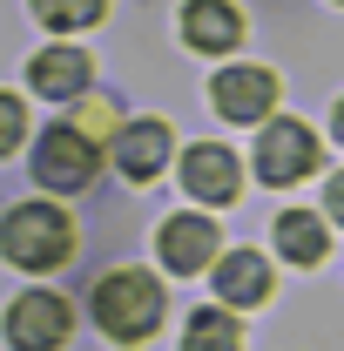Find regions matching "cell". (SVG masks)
Masks as SVG:
<instances>
[{"mask_svg": "<svg viewBox=\"0 0 344 351\" xmlns=\"http://www.w3.org/2000/svg\"><path fill=\"white\" fill-rule=\"evenodd\" d=\"M210 95H216V115H230V122H263L270 101H277V75H270V68H223Z\"/></svg>", "mask_w": 344, "mask_h": 351, "instance_id": "cell-6", "label": "cell"}, {"mask_svg": "<svg viewBox=\"0 0 344 351\" xmlns=\"http://www.w3.org/2000/svg\"><path fill=\"white\" fill-rule=\"evenodd\" d=\"M108 14V0H34V21L54 27V34H75V27H95Z\"/></svg>", "mask_w": 344, "mask_h": 351, "instance_id": "cell-15", "label": "cell"}, {"mask_svg": "<svg viewBox=\"0 0 344 351\" xmlns=\"http://www.w3.org/2000/svg\"><path fill=\"white\" fill-rule=\"evenodd\" d=\"M162 284L156 277H142V270H108L101 284H95V324L108 331V338H122V345H135V338H149L156 324H162Z\"/></svg>", "mask_w": 344, "mask_h": 351, "instance_id": "cell-2", "label": "cell"}, {"mask_svg": "<svg viewBox=\"0 0 344 351\" xmlns=\"http://www.w3.org/2000/svg\"><path fill=\"white\" fill-rule=\"evenodd\" d=\"M182 41L203 47V54H230V47L243 41V14L230 0H189L182 7Z\"/></svg>", "mask_w": 344, "mask_h": 351, "instance_id": "cell-8", "label": "cell"}, {"mask_svg": "<svg viewBox=\"0 0 344 351\" xmlns=\"http://www.w3.org/2000/svg\"><path fill=\"white\" fill-rule=\"evenodd\" d=\"M82 135H88V142H95V135H122V129H115V108H108V101H88V108H82Z\"/></svg>", "mask_w": 344, "mask_h": 351, "instance_id": "cell-17", "label": "cell"}, {"mask_svg": "<svg viewBox=\"0 0 344 351\" xmlns=\"http://www.w3.org/2000/svg\"><path fill=\"white\" fill-rule=\"evenodd\" d=\"M115 162L129 182H149V176L169 162V129L162 122H129V129L115 135Z\"/></svg>", "mask_w": 344, "mask_h": 351, "instance_id": "cell-11", "label": "cell"}, {"mask_svg": "<svg viewBox=\"0 0 344 351\" xmlns=\"http://www.w3.org/2000/svg\"><path fill=\"white\" fill-rule=\"evenodd\" d=\"M324 210H331V217H338V223H344V169H338V176H331V189H324Z\"/></svg>", "mask_w": 344, "mask_h": 351, "instance_id": "cell-18", "label": "cell"}, {"mask_svg": "<svg viewBox=\"0 0 344 351\" xmlns=\"http://www.w3.org/2000/svg\"><path fill=\"white\" fill-rule=\"evenodd\" d=\"M277 250L291 263H317L324 257V223L310 217V210H284L277 217Z\"/></svg>", "mask_w": 344, "mask_h": 351, "instance_id": "cell-13", "label": "cell"}, {"mask_svg": "<svg viewBox=\"0 0 344 351\" xmlns=\"http://www.w3.org/2000/svg\"><path fill=\"white\" fill-rule=\"evenodd\" d=\"M216 298L230 311L263 304V298H270V263H263L257 250H230V257L216 263Z\"/></svg>", "mask_w": 344, "mask_h": 351, "instance_id": "cell-10", "label": "cell"}, {"mask_svg": "<svg viewBox=\"0 0 344 351\" xmlns=\"http://www.w3.org/2000/svg\"><path fill=\"white\" fill-rule=\"evenodd\" d=\"M27 82H34V95H82V88H88V54H75V47H47V54H34Z\"/></svg>", "mask_w": 344, "mask_h": 351, "instance_id": "cell-12", "label": "cell"}, {"mask_svg": "<svg viewBox=\"0 0 344 351\" xmlns=\"http://www.w3.org/2000/svg\"><path fill=\"white\" fill-rule=\"evenodd\" d=\"M182 182H189V196H196V203H236L243 169H236V156H230V149L196 142V149L182 156Z\"/></svg>", "mask_w": 344, "mask_h": 351, "instance_id": "cell-7", "label": "cell"}, {"mask_svg": "<svg viewBox=\"0 0 344 351\" xmlns=\"http://www.w3.org/2000/svg\"><path fill=\"white\" fill-rule=\"evenodd\" d=\"M182 351H243V331L230 311H196L182 331Z\"/></svg>", "mask_w": 344, "mask_h": 351, "instance_id": "cell-14", "label": "cell"}, {"mask_svg": "<svg viewBox=\"0 0 344 351\" xmlns=\"http://www.w3.org/2000/svg\"><path fill=\"white\" fill-rule=\"evenodd\" d=\"M0 257L21 270H54L75 257V223L54 203H14V217L0 223Z\"/></svg>", "mask_w": 344, "mask_h": 351, "instance_id": "cell-1", "label": "cell"}, {"mask_svg": "<svg viewBox=\"0 0 344 351\" xmlns=\"http://www.w3.org/2000/svg\"><path fill=\"white\" fill-rule=\"evenodd\" d=\"M210 257H216V223L210 217H169L162 223V263H169L175 277L203 270Z\"/></svg>", "mask_w": 344, "mask_h": 351, "instance_id": "cell-9", "label": "cell"}, {"mask_svg": "<svg viewBox=\"0 0 344 351\" xmlns=\"http://www.w3.org/2000/svg\"><path fill=\"white\" fill-rule=\"evenodd\" d=\"M310 169H317V135L304 122H270L257 142V176L270 189H284V182H304Z\"/></svg>", "mask_w": 344, "mask_h": 351, "instance_id": "cell-5", "label": "cell"}, {"mask_svg": "<svg viewBox=\"0 0 344 351\" xmlns=\"http://www.w3.org/2000/svg\"><path fill=\"white\" fill-rule=\"evenodd\" d=\"M21 135H27V108H21L14 95H0V156H14Z\"/></svg>", "mask_w": 344, "mask_h": 351, "instance_id": "cell-16", "label": "cell"}, {"mask_svg": "<svg viewBox=\"0 0 344 351\" xmlns=\"http://www.w3.org/2000/svg\"><path fill=\"white\" fill-rule=\"evenodd\" d=\"M68 331H75V317H68V298H54V291H27L7 311V345L14 351H54L68 345Z\"/></svg>", "mask_w": 344, "mask_h": 351, "instance_id": "cell-3", "label": "cell"}, {"mask_svg": "<svg viewBox=\"0 0 344 351\" xmlns=\"http://www.w3.org/2000/svg\"><path fill=\"white\" fill-rule=\"evenodd\" d=\"M331 129H338V142H344V101H338V108H331Z\"/></svg>", "mask_w": 344, "mask_h": 351, "instance_id": "cell-19", "label": "cell"}, {"mask_svg": "<svg viewBox=\"0 0 344 351\" xmlns=\"http://www.w3.org/2000/svg\"><path fill=\"white\" fill-rule=\"evenodd\" d=\"M34 176H41L47 189H88V176H95V142H88L75 122H54V129H41Z\"/></svg>", "mask_w": 344, "mask_h": 351, "instance_id": "cell-4", "label": "cell"}]
</instances>
